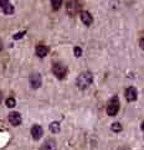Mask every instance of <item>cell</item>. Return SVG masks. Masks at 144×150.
Masks as SVG:
<instances>
[{
	"instance_id": "6da1fadb",
	"label": "cell",
	"mask_w": 144,
	"mask_h": 150,
	"mask_svg": "<svg viewBox=\"0 0 144 150\" xmlns=\"http://www.w3.org/2000/svg\"><path fill=\"white\" fill-rule=\"evenodd\" d=\"M92 82H93V76H92V73L88 72V71H84L82 73H79L78 77H77V81H76L79 89L88 88Z\"/></svg>"
},
{
	"instance_id": "7a4b0ae2",
	"label": "cell",
	"mask_w": 144,
	"mask_h": 150,
	"mask_svg": "<svg viewBox=\"0 0 144 150\" xmlns=\"http://www.w3.org/2000/svg\"><path fill=\"white\" fill-rule=\"evenodd\" d=\"M119 110V100L118 97L114 96L109 102H108V105H107V114L111 117H114Z\"/></svg>"
},
{
	"instance_id": "3957f363",
	"label": "cell",
	"mask_w": 144,
	"mask_h": 150,
	"mask_svg": "<svg viewBox=\"0 0 144 150\" xmlns=\"http://www.w3.org/2000/svg\"><path fill=\"white\" fill-rule=\"evenodd\" d=\"M52 72H54V74L58 79H62L66 76L67 68L65 65H62V63H55V65L52 66Z\"/></svg>"
},
{
	"instance_id": "277c9868",
	"label": "cell",
	"mask_w": 144,
	"mask_h": 150,
	"mask_svg": "<svg viewBox=\"0 0 144 150\" xmlns=\"http://www.w3.org/2000/svg\"><path fill=\"white\" fill-rule=\"evenodd\" d=\"M41 83H42V79H41V76L39 73H34V74H31L30 76V86H31V88L37 89L41 86Z\"/></svg>"
},
{
	"instance_id": "5b68a950",
	"label": "cell",
	"mask_w": 144,
	"mask_h": 150,
	"mask_svg": "<svg viewBox=\"0 0 144 150\" xmlns=\"http://www.w3.org/2000/svg\"><path fill=\"white\" fill-rule=\"evenodd\" d=\"M42 134H44V129H42V127L39 125V124H35L33 128H31V135L35 140H39V139L42 137Z\"/></svg>"
},
{
	"instance_id": "8992f818",
	"label": "cell",
	"mask_w": 144,
	"mask_h": 150,
	"mask_svg": "<svg viewBox=\"0 0 144 150\" xmlns=\"http://www.w3.org/2000/svg\"><path fill=\"white\" fill-rule=\"evenodd\" d=\"M0 8L3 9L5 14H13L14 13V6L10 4L9 0H0Z\"/></svg>"
},
{
	"instance_id": "52a82bcc",
	"label": "cell",
	"mask_w": 144,
	"mask_h": 150,
	"mask_svg": "<svg viewBox=\"0 0 144 150\" xmlns=\"http://www.w3.org/2000/svg\"><path fill=\"white\" fill-rule=\"evenodd\" d=\"M21 120H23V119H21V115L18 113V112H11V113L9 114V122L11 123L14 127L20 125Z\"/></svg>"
},
{
	"instance_id": "ba28073f",
	"label": "cell",
	"mask_w": 144,
	"mask_h": 150,
	"mask_svg": "<svg viewBox=\"0 0 144 150\" xmlns=\"http://www.w3.org/2000/svg\"><path fill=\"white\" fill-rule=\"evenodd\" d=\"M138 97V92H137V89L134 87H129V88H127L126 91V98L128 102H134Z\"/></svg>"
},
{
	"instance_id": "9c48e42d",
	"label": "cell",
	"mask_w": 144,
	"mask_h": 150,
	"mask_svg": "<svg viewBox=\"0 0 144 150\" xmlns=\"http://www.w3.org/2000/svg\"><path fill=\"white\" fill-rule=\"evenodd\" d=\"M56 142L54 139H47V140L42 144V146L40 148V150H56Z\"/></svg>"
},
{
	"instance_id": "30bf717a",
	"label": "cell",
	"mask_w": 144,
	"mask_h": 150,
	"mask_svg": "<svg viewBox=\"0 0 144 150\" xmlns=\"http://www.w3.org/2000/svg\"><path fill=\"white\" fill-rule=\"evenodd\" d=\"M81 20H82V23L84 25H87V26H89L91 24H92V21H93L92 15H91L88 11H82L81 13Z\"/></svg>"
},
{
	"instance_id": "8fae6325",
	"label": "cell",
	"mask_w": 144,
	"mask_h": 150,
	"mask_svg": "<svg viewBox=\"0 0 144 150\" xmlns=\"http://www.w3.org/2000/svg\"><path fill=\"white\" fill-rule=\"evenodd\" d=\"M47 52H49L47 46H45V45H37L36 46V55L39 57H45L47 55Z\"/></svg>"
},
{
	"instance_id": "7c38bea8",
	"label": "cell",
	"mask_w": 144,
	"mask_h": 150,
	"mask_svg": "<svg viewBox=\"0 0 144 150\" xmlns=\"http://www.w3.org/2000/svg\"><path fill=\"white\" fill-rule=\"evenodd\" d=\"M67 11H68V14H71V15H73L74 13H76V1H68Z\"/></svg>"
},
{
	"instance_id": "4fadbf2b",
	"label": "cell",
	"mask_w": 144,
	"mask_h": 150,
	"mask_svg": "<svg viewBox=\"0 0 144 150\" xmlns=\"http://www.w3.org/2000/svg\"><path fill=\"white\" fill-rule=\"evenodd\" d=\"M50 130L52 133H58V132H60V123H58V122L51 123V124H50Z\"/></svg>"
},
{
	"instance_id": "5bb4252c",
	"label": "cell",
	"mask_w": 144,
	"mask_h": 150,
	"mask_svg": "<svg viewBox=\"0 0 144 150\" xmlns=\"http://www.w3.org/2000/svg\"><path fill=\"white\" fill-rule=\"evenodd\" d=\"M111 129L113 130L114 133H119V132H122V124H121V123H118V122H116V123L112 124Z\"/></svg>"
},
{
	"instance_id": "9a60e30c",
	"label": "cell",
	"mask_w": 144,
	"mask_h": 150,
	"mask_svg": "<svg viewBox=\"0 0 144 150\" xmlns=\"http://www.w3.org/2000/svg\"><path fill=\"white\" fill-rule=\"evenodd\" d=\"M51 5H52V9L54 10H58L62 5V0H51Z\"/></svg>"
},
{
	"instance_id": "2e32d148",
	"label": "cell",
	"mask_w": 144,
	"mask_h": 150,
	"mask_svg": "<svg viewBox=\"0 0 144 150\" xmlns=\"http://www.w3.org/2000/svg\"><path fill=\"white\" fill-rule=\"evenodd\" d=\"M6 107H9V108H14L15 105H16V100H15V98H13V97H10V98H8L6 99Z\"/></svg>"
},
{
	"instance_id": "e0dca14e",
	"label": "cell",
	"mask_w": 144,
	"mask_h": 150,
	"mask_svg": "<svg viewBox=\"0 0 144 150\" xmlns=\"http://www.w3.org/2000/svg\"><path fill=\"white\" fill-rule=\"evenodd\" d=\"M25 35V31H21V33H18V34H15L14 36H13V39L14 40H19V39H21Z\"/></svg>"
},
{
	"instance_id": "ac0fdd59",
	"label": "cell",
	"mask_w": 144,
	"mask_h": 150,
	"mask_svg": "<svg viewBox=\"0 0 144 150\" xmlns=\"http://www.w3.org/2000/svg\"><path fill=\"white\" fill-rule=\"evenodd\" d=\"M81 55H82V50L79 49L78 46H76V47H74V56H76V57H79Z\"/></svg>"
},
{
	"instance_id": "d6986e66",
	"label": "cell",
	"mask_w": 144,
	"mask_h": 150,
	"mask_svg": "<svg viewBox=\"0 0 144 150\" xmlns=\"http://www.w3.org/2000/svg\"><path fill=\"white\" fill-rule=\"evenodd\" d=\"M139 45H140L142 49L144 50V37H142V39H140V41H139Z\"/></svg>"
},
{
	"instance_id": "ffe728a7",
	"label": "cell",
	"mask_w": 144,
	"mask_h": 150,
	"mask_svg": "<svg viewBox=\"0 0 144 150\" xmlns=\"http://www.w3.org/2000/svg\"><path fill=\"white\" fill-rule=\"evenodd\" d=\"M118 150H132L131 148H128V146H121Z\"/></svg>"
},
{
	"instance_id": "44dd1931",
	"label": "cell",
	"mask_w": 144,
	"mask_h": 150,
	"mask_svg": "<svg viewBox=\"0 0 144 150\" xmlns=\"http://www.w3.org/2000/svg\"><path fill=\"white\" fill-rule=\"evenodd\" d=\"M140 129H142V130H143V132H144V122H143V123H142V125H140Z\"/></svg>"
},
{
	"instance_id": "7402d4cb",
	"label": "cell",
	"mask_w": 144,
	"mask_h": 150,
	"mask_svg": "<svg viewBox=\"0 0 144 150\" xmlns=\"http://www.w3.org/2000/svg\"><path fill=\"white\" fill-rule=\"evenodd\" d=\"M1 99H3V93L0 92V102H1Z\"/></svg>"
}]
</instances>
